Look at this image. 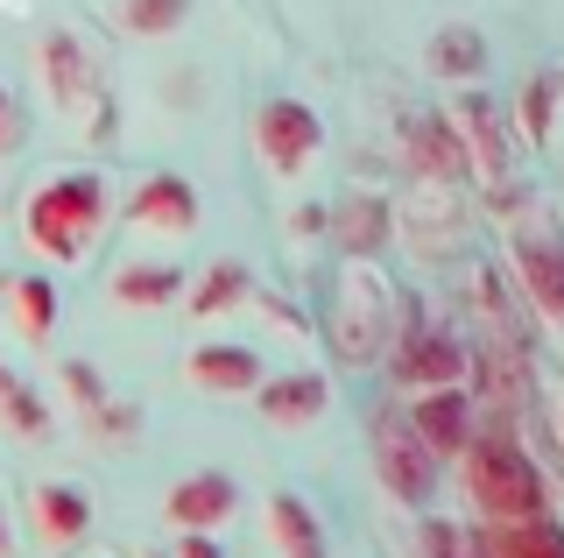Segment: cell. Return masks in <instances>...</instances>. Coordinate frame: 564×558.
Masks as SVG:
<instances>
[{
	"instance_id": "obj_1",
	"label": "cell",
	"mask_w": 564,
	"mask_h": 558,
	"mask_svg": "<svg viewBox=\"0 0 564 558\" xmlns=\"http://www.w3.org/2000/svg\"><path fill=\"white\" fill-rule=\"evenodd\" d=\"M106 213H113V198H106L99 170H64V178L29 191V240L50 261H78L93 248V234L106 226Z\"/></svg>"
},
{
	"instance_id": "obj_2",
	"label": "cell",
	"mask_w": 564,
	"mask_h": 558,
	"mask_svg": "<svg viewBox=\"0 0 564 558\" xmlns=\"http://www.w3.org/2000/svg\"><path fill=\"white\" fill-rule=\"evenodd\" d=\"M466 460V495L480 502L487 523H516V516H543V474L529 466V452L501 431H473V446L458 452Z\"/></svg>"
},
{
	"instance_id": "obj_3",
	"label": "cell",
	"mask_w": 564,
	"mask_h": 558,
	"mask_svg": "<svg viewBox=\"0 0 564 558\" xmlns=\"http://www.w3.org/2000/svg\"><path fill=\"white\" fill-rule=\"evenodd\" d=\"M437 466H445V460L416 439L410 410H381L375 417V474L388 481V495H395V502L423 509V502L437 495Z\"/></svg>"
},
{
	"instance_id": "obj_4",
	"label": "cell",
	"mask_w": 564,
	"mask_h": 558,
	"mask_svg": "<svg viewBox=\"0 0 564 558\" xmlns=\"http://www.w3.org/2000/svg\"><path fill=\"white\" fill-rule=\"evenodd\" d=\"M388 375L402 389H437V382L466 375V346H458L445 325H431L423 311H410V325L395 333V354H388Z\"/></svg>"
},
{
	"instance_id": "obj_5",
	"label": "cell",
	"mask_w": 564,
	"mask_h": 558,
	"mask_svg": "<svg viewBox=\"0 0 564 558\" xmlns=\"http://www.w3.org/2000/svg\"><path fill=\"white\" fill-rule=\"evenodd\" d=\"M254 149L269 155L275 178H296V170L325 149V120H317L311 99H269V107L254 114Z\"/></svg>"
},
{
	"instance_id": "obj_6",
	"label": "cell",
	"mask_w": 564,
	"mask_h": 558,
	"mask_svg": "<svg viewBox=\"0 0 564 558\" xmlns=\"http://www.w3.org/2000/svg\"><path fill=\"white\" fill-rule=\"evenodd\" d=\"M516 269H522L529 298L551 311V319H564V234L543 213L516 226Z\"/></svg>"
},
{
	"instance_id": "obj_7",
	"label": "cell",
	"mask_w": 564,
	"mask_h": 558,
	"mask_svg": "<svg viewBox=\"0 0 564 558\" xmlns=\"http://www.w3.org/2000/svg\"><path fill=\"white\" fill-rule=\"evenodd\" d=\"M452 128H458V149H466V170H480L487 184L508 178V135H501V114H494V99L480 85H466V93L452 99Z\"/></svg>"
},
{
	"instance_id": "obj_8",
	"label": "cell",
	"mask_w": 564,
	"mask_h": 558,
	"mask_svg": "<svg viewBox=\"0 0 564 558\" xmlns=\"http://www.w3.org/2000/svg\"><path fill=\"white\" fill-rule=\"evenodd\" d=\"M410 425H416V439L431 446L437 460H458V452L473 446V396L458 389V382L416 389V404H410Z\"/></svg>"
},
{
	"instance_id": "obj_9",
	"label": "cell",
	"mask_w": 564,
	"mask_h": 558,
	"mask_svg": "<svg viewBox=\"0 0 564 558\" xmlns=\"http://www.w3.org/2000/svg\"><path fill=\"white\" fill-rule=\"evenodd\" d=\"M254 410L269 417L275 431H304V425H317V417L332 410V382L317 375V368H290V375H261V389H254Z\"/></svg>"
},
{
	"instance_id": "obj_10",
	"label": "cell",
	"mask_w": 564,
	"mask_h": 558,
	"mask_svg": "<svg viewBox=\"0 0 564 558\" xmlns=\"http://www.w3.org/2000/svg\"><path fill=\"white\" fill-rule=\"evenodd\" d=\"M234 509H240V487H234V474H219V466H198V474H184L163 495V516L176 530H219Z\"/></svg>"
},
{
	"instance_id": "obj_11",
	"label": "cell",
	"mask_w": 564,
	"mask_h": 558,
	"mask_svg": "<svg viewBox=\"0 0 564 558\" xmlns=\"http://www.w3.org/2000/svg\"><path fill=\"white\" fill-rule=\"evenodd\" d=\"M128 219L134 226H163V234H191V226H198V184L176 178V170H155V178L134 184Z\"/></svg>"
},
{
	"instance_id": "obj_12",
	"label": "cell",
	"mask_w": 564,
	"mask_h": 558,
	"mask_svg": "<svg viewBox=\"0 0 564 558\" xmlns=\"http://www.w3.org/2000/svg\"><path fill=\"white\" fill-rule=\"evenodd\" d=\"M184 375L198 382V389L212 396H247V389H261V354L254 346H234V340H212V346H191V361H184Z\"/></svg>"
},
{
	"instance_id": "obj_13",
	"label": "cell",
	"mask_w": 564,
	"mask_h": 558,
	"mask_svg": "<svg viewBox=\"0 0 564 558\" xmlns=\"http://www.w3.org/2000/svg\"><path fill=\"white\" fill-rule=\"evenodd\" d=\"M35 530H43V545H85V537H93V495H85V487H70V481H43L35 487Z\"/></svg>"
},
{
	"instance_id": "obj_14",
	"label": "cell",
	"mask_w": 564,
	"mask_h": 558,
	"mask_svg": "<svg viewBox=\"0 0 564 558\" xmlns=\"http://www.w3.org/2000/svg\"><path fill=\"white\" fill-rule=\"evenodd\" d=\"M184 269L176 261H128V269H113V304H128V311H163L184 298Z\"/></svg>"
},
{
	"instance_id": "obj_15",
	"label": "cell",
	"mask_w": 564,
	"mask_h": 558,
	"mask_svg": "<svg viewBox=\"0 0 564 558\" xmlns=\"http://www.w3.org/2000/svg\"><path fill=\"white\" fill-rule=\"evenodd\" d=\"M269 537L282 558H325V523L311 516L304 495H290V487H275L269 495Z\"/></svg>"
},
{
	"instance_id": "obj_16",
	"label": "cell",
	"mask_w": 564,
	"mask_h": 558,
	"mask_svg": "<svg viewBox=\"0 0 564 558\" xmlns=\"http://www.w3.org/2000/svg\"><path fill=\"white\" fill-rule=\"evenodd\" d=\"M423 57H431L437 78L480 85V72H487V36H480V29H466V22H445V29L431 36V50H423Z\"/></svg>"
},
{
	"instance_id": "obj_17",
	"label": "cell",
	"mask_w": 564,
	"mask_h": 558,
	"mask_svg": "<svg viewBox=\"0 0 564 558\" xmlns=\"http://www.w3.org/2000/svg\"><path fill=\"white\" fill-rule=\"evenodd\" d=\"M43 78H50V99L57 107H78L85 93H93V64H85V50L70 29H50L43 36Z\"/></svg>"
},
{
	"instance_id": "obj_18",
	"label": "cell",
	"mask_w": 564,
	"mask_h": 558,
	"mask_svg": "<svg viewBox=\"0 0 564 558\" xmlns=\"http://www.w3.org/2000/svg\"><path fill=\"white\" fill-rule=\"evenodd\" d=\"M557 99H564V72L543 64L536 78L516 93V128L529 135V149H551V128H557Z\"/></svg>"
},
{
	"instance_id": "obj_19",
	"label": "cell",
	"mask_w": 564,
	"mask_h": 558,
	"mask_svg": "<svg viewBox=\"0 0 564 558\" xmlns=\"http://www.w3.org/2000/svg\"><path fill=\"white\" fill-rule=\"evenodd\" d=\"M247 298H254V269H247V261H234V255H219V261L198 276V290H191V319H219V311H234V304H247Z\"/></svg>"
},
{
	"instance_id": "obj_20",
	"label": "cell",
	"mask_w": 564,
	"mask_h": 558,
	"mask_svg": "<svg viewBox=\"0 0 564 558\" xmlns=\"http://www.w3.org/2000/svg\"><path fill=\"white\" fill-rule=\"evenodd\" d=\"M8 311H14V333H22V340H50V333H57V283H50L43 269L14 276V283H8Z\"/></svg>"
},
{
	"instance_id": "obj_21",
	"label": "cell",
	"mask_w": 564,
	"mask_h": 558,
	"mask_svg": "<svg viewBox=\"0 0 564 558\" xmlns=\"http://www.w3.org/2000/svg\"><path fill=\"white\" fill-rule=\"evenodd\" d=\"M494 558H564V530L543 516H516V523H494Z\"/></svg>"
},
{
	"instance_id": "obj_22",
	"label": "cell",
	"mask_w": 564,
	"mask_h": 558,
	"mask_svg": "<svg viewBox=\"0 0 564 558\" xmlns=\"http://www.w3.org/2000/svg\"><path fill=\"white\" fill-rule=\"evenodd\" d=\"M332 234H339L346 255H381L388 248V205L381 198H346L339 219H332Z\"/></svg>"
},
{
	"instance_id": "obj_23",
	"label": "cell",
	"mask_w": 564,
	"mask_h": 558,
	"mask_svg": "<svg viewBox=\"0 0 564 558\" xmlns=\"http://www.w3.org/2000/svg\"><path fill=\"white\" fill-rule=\"evenodd\" d=\"M410 155L431 178H466V149H458V128H445V120H410Z\"/></svg>"
},
{
	"instance_id": "obj_24",
	"label": "cell",
	"mask_w": 564,
	"mask_h": 558,
	"mask_svg": "<svg viewBox=\"0 0 564 558\" xmlns=\"http://www.w3.org/2000/svg\"><path fill=\"white\" fill-rule=\"evenodd\" d=\"M191 0H120V22L134 29V36H170V29H184Z\"/></svg>"
},
{
	"instance_id": "obj_25",
	"label": "cell",
	"mask_w": 564,
	"mask_h": 558,
	"mask_svg": "<svg viewBox=\"0 0 564 558\" xmlns=\"http://www.w3.org/2000/svg\"><path fill=\"white\" fill-rule=\"evenodd\" d=\"M0 410H8V425L29 431V439H43V431H50V410H43V396H35L29 382H8V389H0Z\"/></svg>"
},
{
	"instance_id": "obj_26",
	"label": "cell",
	"mask_w": 564,
	"mask_h": 558,
	"mask_svg": "<svg viewBox=\"0 0 564 558\" xmlns=\"http://www.w3.org/2000/svg\"><path fill=\"white\" fill-rule=\"evenodd\" d=\"M64 389L78 396V410H85V417H99V410H106V389H99V368H93V361H64Z\"/></svg>"
},
{
	"instance_id": "obj_27",
	"label": "cell",
	"mask_w": 564,
	"mask_h": 558,
	"mask_svg": "<svg viewBox=\"0 0 564 558\" xmlns=\"http://www.w3.org/2000/svg\"><path fill=\"white\" fill-rule=\"evenodd\" d=\"M416 558H466V537L452 530V523H423V537H416Z\"/></svg>"
},
{
	"instance_id": "obj_28",
	"label": "cell",
	"mask_w": 564,
	"mask_h": 558,
	"mask_svg": "<svg viewBox=\"0 0 564 558\" xmlns=\"http://www.w3.org/2000/svg\"><path fill=\"white\" fill-rule=\"evenodd\" d=\"M176 558H226V545L212 530H184V537H176Z\"/></svg>"
},
{
	"instance_id": "obj_29",
	"label": "cell",
	"mask_w": 564,
	"mask_h": 558,
	"mask_svg": "<svg viewBox=\"0 0 564 558\" xmlns=\"http://www.w3.org/2000/svg\"><path fill=\"white\" fill-rule=\"evenodd\" d=\"M0 149H8V85H0Z\"/></svg>"
},
{
	"instance_id": "obj_30",
	"label": "cell",
	"mask_w": 564,
	"mask_h": 558,
	"mask_svg": "<svg viewBox=\"0 0 564 558\" xmlns=\"http://www.w3.org/2000/svg\"><path fill=\"white\" fill-rule=\"evenodd\" d=\"M0 558H8V516H0Z\"/></svg>"
},
{
	"instance_id": "obj_31",
	"label": "cell",
	"mask_w": 564,
	"mask_h": 558,
	"mask_svg": "<svg viewBox=\"0 0 564 558\" xmlns=\"http://www.w3.org/2000/svg\"><path fill=\"white\" fill-rule=\"evenodd\" d=\"M8 382H14V375H8V368H0V389H8Z\"/></svg>"
},
{
	"instance_id": "obj_32",
	"label": "cell",
	"mask_w": 564,
	"mask_h": 558,
	"mask_svg": "<svg viewBox=\"0 0 564 558\" xmlns=\"http://www.w3.org/2000/svg\"><path fill=\"white\" fill-rule=\"evenodd\" d=\"M149 558H176V551H149Z\"/></svg>"
}]
</instances>
